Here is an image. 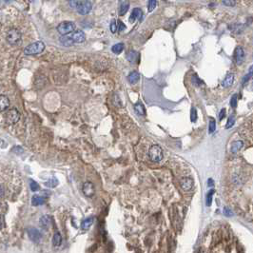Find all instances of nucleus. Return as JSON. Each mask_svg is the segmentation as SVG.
I'll use <instances>...</instances> for the list:
<instances>
[{"label":"nucleus","mask_w":253,"mask_h":253,"mask_svg":"<svg viewBox=\"0 0 253 253\" xmlns=\"http://www.w3.org/2000/svg\"><path fill=\"white\" fill-rule=\"evenodd\" d=\"M234 60L237 65H241L245 60V52L242 47H237L234 52Z\"/></svg>","instance_id":"nucleus-10"},{"label":"nucleus","mask_w":253,"mask_h":253,"mask_svg":"<svg viewBox=\"0 0 253 253\" xmlns=\"http://www.w3.org/2000/svg\"><path fill=\"white\" fill-rule=\"evenodd\" d=\"M126 59H128L130 63H136L138 62V59H139V53H136L134 51L132 52H130L126 55Z\"/></svg>","instance_id":"nucleus-20"},{"label":"nucleus","mask_w":253,"mask_h":253,"mask_svg":"<svg viewBox=\"0 0 253 253\" xmlns=\"http://www.w3.org/2000/svg\"><path fill=\"white\" fill-rule=\"evenodd\" d=\"M52 225V218L49 215H44L40 218V226L44 229H48Z\"/></svg>","instance_id":"nucleus-14"},{"label":"nucleus","mask_w":253,"mask_h":253,"mask_svg":"<svg viewBox=\"0 0 253 253\" xmlns=\"http://www.w3.org/2000/svg\"><path fill=\"white\" fill-rule=\"evenodd\" d=\"M140 80V73L138 72H131L129 75H128V81L134 85Z\"/></svg>","instance_id":"nucleus-16"},{"label":"nucleus","mask_w":253,"mask_h":253,"mask_svg":"<svg viewBox=\"0 0 253 253\" xmlns=\"http://www.w3.org/2000/svg\"><path fill=\"white\" fill-rule=\"evenodd\" d=\"M2 227H3V218L0 216V229L2 228Z\"/></svg>","instance_id":"nucleus-46"},{"label":"nucleus","mask_w":253,"mask_h":253,"mask_svg":"<svg viewBox=\"0 0 253 253\" xmlns=\"http://www.w3.org/2000/svg\"><path fill=\"white\" fill-rule=\"evenodd\" d=\"M45 49V44L42 41H36L33 42L30 45H28L25 50H24V53L26 55H35V54H39L41 53Z\"/></svg>","instance_id":"nucleus-1"},{"label":"nucleus","mask_w":253,"mask_h":253,"mask_svg":"<svg viewBox=\"0 0 253 253\" xmlns=\"http://www.w3.org/2000/svg\"><path fill=\"white\" fill-rule=\"evenodd\" d=\"M149 157L152 162H160L164 157L163 150L159 145H152L149 150Z\"/></svg>","instance_id":"nucleus-2"},{"label":"nucleus","mask_w":253,"mask_h":253,"mask_svg":"<svg viewBox=\"0 0 253 253\" xmlns=\"http://www.w3.org/2000/svg\"><path fill=\"white\" fill-rule=\"evenodd\" d=\"M62 243V236L59 232L54 233V235L53 237V245L54 247H59Z\"/></svg>","instance_id":"nucleus-23"},{"label":"nucleus","mask_w":253,"mask_h":253,"mask_svg":"<svg viewBox=\"0 0 253 253\" xmlns=\"http://www.w3.org/2000/svg\"><path fill=\"white\" fill-rule=\"evenodd\" d=\"M223 212H224V214H225V215L228 216V217L233 216V212H232V210H231L230 208H224Z\"/></svg>","instance_id":"nucleus-37"},{"label":"nucleus","mask_w":253,"mask_h":253,"mask_svg":"<svg viewBox=\"0 0 253 253\" xmlns=\"http://www.w3.org/2000/svg\"><path fill=\"white\" fill-rule=\"evenodd\" d=\"M28 235L30 237V239L34 243H38L42 238V234L40 233V231L34 228H31L28 229Z\"/></svg>","instance_id":"nucleus-8"},{"label":"nucleus","mask_w":253,"mask_h":253,"mask_svg":"<svg viewBox=\"0 0 253 253\" xmlns=\"http://www.w3.org/2000/svg\"><path fill=\"white\" fill-rule=\"evenodd\" d=\"M5 142L2 140V139H0V148H4L5 147Z\"/></svg>","instance_id":"nucleus-45"},{"label":"nucleus","mask_w":253,"mask_h":253,"mask_svg":"<svg viewBox=\"0 0 253 253\" xmlns=\"http://www.w3.org/2000/svg\"><path fill=\"white\" fill-rule=\"evenodd\" d=\"M4 194H5V189L3 186H0V199L3 198Z\"/></svg>","instance_id":"nucleus-43"},{"label":"nucleus","mask_w":253,"mask_h":253,"mask_svg":"<svg viewBox=\"0 0 253 253\" xmlns=\"http://www.w3.org/2000/svg\"><path fill=\"white\" fill-rule=\"evenodd\" d=\"M134 110H135V112L138 115H146V109H145L144 105L140 102L136 103L134 105Z\"/></svg>","instance_id":"nucleus-22"},{"label":"nucleus","mask_w":253,"mask_h":253,"mask_svg":"<svg viewBox=\"0 0 253 253\" xmlns=\"http://www.w3.org/2000/svg\"><path fill=\"white\" fill-rule=\"evenodd\" d=\"M93 222H94V218H93L92 216H91V217H89V218H87V219H85V220L82 222V224H81V228H82L83 230H88V229H89V228L92 226Z\"/></svg>","instance_id":"nucleus-17"},{"label":"nucleus","mask_w":253,"mask_h":253,"mask_svg":"<svg viewBox=\"0 0 253 253\" xmlns=\"http://www.w3.org/2000/svg\"><path fill=\"white\" fill-rule=\"evenodd\" d=\"M192 82H193V84L195 85L196 87H198V86L202 83V82H201V80L198 78V76H197L196 74L193 76V78H192Z\"/></svg>","instance_id":"nucleus-40"},{"label":"nucleus","mask_w":253,"mask_h":253,"mask_svg":"<svg viewBox=\"0 0 253 253\" xmlns=\"http://www.w3.org/2000/svg\"><path fill=\"white\" fill-rule=\"evenodd\" d=\"M76 9H77V12H78L80 14L86 15L91 11L92 5L90 1H88V0H84V1H80L78 3Z\"/></svg>","instance_id":"nucleus-6"},{"label":"nucleus","mask_w":253,"mask_h":253,"mask_svg":"<svg viewBox=\"0 0 253 253\" xmlns=\"http://www.w3.org/2000/svg\"><path fill=\"white\" fill-rule=\"evenodd\" d=\"M130 8V3L129 2H124L121 4L120 8H119V15H124L126 14V12L129 11Z\"/></svg>","instance_id":"nucleus-25"},{"label":"nucleus","mask_w":253,"mask_h":253,"mask_svg":"<svg viewBox=\"0 0 253 253\" xmlns=\"http://www.w3.org/2000/svg\"><path fill=\"white\" fill-rule=\"evenodd\" d=\"M237 99H238V96L237 94H234L230 99V106L232 108H236L237 107Z\"/></svg>","instance_id":"nucleus-33"},{"label":"nucleus","mask_w":253,"mask_h":253,"mask_svg":"<svg viewBox=\"0 0 253 253\" xmlns=\"http://www.w3.org/2000/svg\"><path fill=\"white\" fill-rule=\"evenodd\" d=\"M233 81H234V74H233V73H229V74H228V75L226 76V78L224 79L222 85H223V87L228 88V87H230V86L233 84Z\"/></svg>","instance_id":"nucleus-19"},{"label":"nucleus","mask_w":253,"mask_h":253,"mask_svg":"<svg viewBox=\"0 0 253 253\" xmlns=\"http://www.w3.org/2000/svg\"><path fill=\"white\" fill-rule=\"evenodd\" d=\"M6 1H7V2H8V1H11V0H6Z\"/></svg>","instance_id":"nucleus-47"},{"label":"nucleus","mask_w":253,"mask_h":253,"mask_svg":"<svg viewBox=\"0 0 253 253\" xmlns=\"http://www.w3.org/2000/svg\"><path fill=\"white\" fill-rule=\"evenodd\" d=\"M21 33L17 29H12L7 33V41L11 45H16L21 40Z\"/></svg>","instance_id":"nucleus-3"},{"label":"nucleus","mask_w":253,"mask_h":253,"mask_svg":"<svg viewBox=\"0 0 253 253\" xmlns=\"http://www.w3.org/2000/svg\"><path fill=\"white\" fill-rule=\"evenodd\" d=\"M60 43H61L62 45L66 46V47H70V46H72V45L73 44V41H72V39L71 35L66 34V35H63V36L60 38Z\"/></svg>","instance_id":"nucleus-21"},{"label":"nucleus","mask_w":253,"mask_h":253,"mask_svg":"<svg viewBox=\"0 0 253 253\" xmlns=\"http://www.w3.org/2000/svg\"><path fill=\"white\" fill-rule=\"evenodd\" d=\"M20 119V113L16 109H12L9 110L5 115V120L6 123L9 125H14L15 123H17Z\"/></svg>","instance_id":"nucleus-5"},{"label":"nucleus","mask_w":253,"mask_h":253,"mask_svg":"<svg viewBox=\"0 0 253 253\" xmlns=\"http://www.w3.org/2000/svg\"><path fill=\"white\" fill-rule=\"evenodd\" d=\"M30 1H33V0H30Z\"/></svg>","instance_id":"nucleus-48"},{"label":"nucleus","mask_w":253,"mask_h":253,"mask_svg":"<svg viewBox=\"0 0 253 253\" xmlns=\"http://www.w3.org/2000/svg\"><path fill=\"white\" fill-rule=\"evenodd\" d=\"M46 186L49 187V188H55L57 185H58V180L55 178V177H53L49 180L48 182H46Z\"/></svg>","instance_id":"nucleus-26"},{"label":"nucleus","mask_w":253,"mask_h":253,"mask_svg":"<svg viewBox=\"0 0 253 253\" xmlns=\"http://www.w3.org/2000/svg\"><path fill=\"white\" fill-rule=\"evenodd\" d=\"M117 30L119 32H123L126 30V25L122 21H117Z\"/></svg>","instance_id":"nucleus-38"},{"label":"nucleus","mask_w":253,"mask_h":253,"mask_svg":"<svg viewBox=\"0 0 253 253\" xmlns=\"http://www.w3.org/2000/svg\"><path fill=\"white\" fill-rule=\"evenodd\" d=\"M71 37L73 43H83L86 40V35L83 31L72 32V33L71 34Z\"/></svg>","instance_id":"nucleus-11"},{"label":"nucleus","mask_w":253,"mask_h":253,"mask_svg":"<svg viewBox=\"0 0 253 253\" xmlns=\"http://www.w3.org/2000/svg\"><path fill=\"white\" fill-rule=\"evenodd\" d=\"M243 147H244V143H243L241 140H236L234 142H232L231 148H230V151L232 153H237Z\"/></svg>","instance_id":"nucleus-15"},{"label":"nucleus","mask_w":253,"mask_h":253,"mask_svg":"<svg viewBox=\"0 0 253 253\" xmlns=\"http://www.w3.org/2000/svg\"><path fill=\"white\" fill-rule=\"evenodd\" d=\"M208 187H213L214 186V181L211 178H209L208 180Z\"/></svg>","instance_id":"nucleus-44"},{"label":"nucleus","mask_w":253,"mask_h":253,"mask_svg":"<svg viewBox=\"0 0 253 253\" xmlns=\"http://www.w3.org/2000/svg\"><path fill=\"white\" fill-rule=\"evenodd\" d=\"M123 50H124V44H123V43H117V44L113 45L112 48H111L112 53H115V54H119V53H121L123 52Z\"/></svg>","instance_id":"nucleus-24"},{"label":"nucleus","mask_w":253,"mask_h":253,"mask_svg":"<svg viewBox=\"0 0 253 253\" xmlns=\"http://www.w3.org/2000/svg\"><path fill=\"white\" fill-rule=\"evenodd\" d=\"M142 15H143V13H142V10L140 8H134L131 12V14L130 16V23H134L136 19H140L142 18Z\"/></svg>","instance_id":"nucleus-12"},{"label":"nucleus","mask_w":253,"mask_h":253,"mask_svg":"<svg viewBox=\"0 0 253 253\" xmlns=\"http://www.w3.org/2000/svg\"><path fill=\"white\" fill-rule=\"evenodd\" d=\"M82 190H83V193L87 197H92L94 195V193H95L94 185L91 182H86L83 185Z\"/></svg>","instance_id":"nucleus-7"},{"label":"nucleus","mask_w":253,"mask_h":253,"mask_svg":"<svg viewBox=\"0 0 253 253\" xmlns=\"http://www.w3.org/2000/svg\"><path fill=\"white\" fill-rule=\"evenodd\" d=\"M251 77H252V67L249 68V72L244 77V79H243V85H245L247 82H248Z\"/></svg>","instance_id":"nucleus-32"},{"label":"nucleus","mask_w":253,"mask_h":253,"mask_svg":"<svg viewBox=\"0 0 253 253\" xmlns=\"http://www.w3.org/2000/svg\"><path fill=\"white\" fill-rule=\"evenodd\" d=\"M68 2H69V5L72 8H76L78 3L80 2V0H68Z\"/></svg>","instance_id":"nucleus-39"},{"label":"nucleus","mask_w":253,"mask_h":253,"mask_svg":"<svg viewBox=\"0 0 253 253\" xmlns=\"http://www.w3.org/2000/svg\"><path fill=\"white\" fill-rule=\"evenodd\" d=\"M223 3L228 7H234L236 5V0H223Z\"/></svg>","instance_id":"nucleus-34"},{"label":"nucleus","mask_w":253,"mask_h":253,"mask_svg":"<svg viewBox=\"0 0 253 253\" xmlns=\"http://www.w3.org/2000/svg\"><path fill=\"white\" fill-rule=\"evenodd\" d=\"M215 130H216V122H215V120L211 118L209 121V124H208V132L211 134L215 131Z\"/></svg>","instance_id":"nucleus-27"},{"label":"nucleus","mask_w":253,"mask_h":253,"mask_svg":"<svg viewBox=\"0 0 253 253\" xmlns=\"http://www.w3.org/2000/svg\"><path fill=\"white\" fill-rule=\"evenodd\" d=\"M30 187H31V189L33 191H37L38 189H39V186H38V184L35 181H33V180L30 183Z\"/></svg>","instance_id":"nucleus-35"},{"label":"nucleus","mask_w":253,"mask_h":253,"mask_svg":"<svg viewBox=\"0 0 253 253\" xmlns=\"http://www.w3.org/2000/svg\"><path fill=\"white\" fill-rule=\"evenodd\" d=\"M12 151H13V152H16V153H18V154H20V153L23 152V150H22L20 147H14V148L12 150Z\"/></svg>","instance_id":"nucleus-42"},{"label":"nucleus","mask_w":253,"mask_h":253,"mask_svg":"<svg viewBox=\"0 0 253 253\" xmlns=\"http://www.w3.org/2000/svg\"><path fill=\"white\" fill-rule=\"evenodd\" d=\"M156 6H157V1H156V0H150L149 3H148V11L150 13L152 12L153 10L156 8Z\"/></svg>","instance_id":"nucleus-29"},{"label":"nucleus","mask_w":253,"mask_h":253,"mask_svg":"<svg viewBox=\"0 0 253 253\" xmlns=\"http://www.w3.org/2000/svg\"><path fill=\"white\" fill-rule=\"evenodd\" d=\"M214 192H215V190L214 189H211L208 192V195H207V206L208 207H210L211 206V203H212V196H213V194Z\"/></svg>","instance_id":"nucleus-28"},{"label":"nucleus","mask_w":253,"mask_h":253,"mask_svg":"<svg viewBox=\"0 0 253 253\" xmlns=\"http://www.w3.org/2000/svg\"><path fill=\"white\" fill-rule=\"evenodd\" d=\"M235 124V117L233 115H230L228 117V120L227 122V126H226V129H230L231 126H233V125Z\"/></svg>","instance_id":"nucleus-31"},{"label":"nucleus","mask_w":253,"mask_h":253,"mask_svg":"<svg viewBox=\"0 0 253 253\" xmlns=\"http://www.w3.org/2000/svg\"><path fill=\"white\" fill-rule=\"evenodd\" d=\"M120 1H121V0H120Z\"/></svg>","instance_id":"nucleus-49"},{"label":"nucleus","mask_w":253,"mask_h":253,"mask_svg":"<svg viewBox=\"0 0 253 253\" xmlns=\"http://www.w3.org/2000/svg\"><path fill=\"white\" fill-rule=\"evenodd\" d=\"M75 29V25L72 22L70 21H65L60 23L57 26V31L60 34L62 35H66V34H70L71 33H72Z\"/></svg>","instance_id":"nucleus-4"},{"label":"nucleus","mask_w":253,"mask_h":253,"mask_svg":"<svg viewBox=\"0 0 253 253\" xmlns=\"http://www.w3.org/2000/svg\"><path fill=\"white\" fill-rule=\"evenodd\" d=\"M193 185H194V181L190 177H184V178H182L180 180V186H181V188L184 190H186V191L190 190L192 189V187H193Z\"/></svg>","instance_id":"nucleus-9"},{"label":"nucleus","mask_w":253,"mask_h":253,"mask_svg":"<svg viewBox=\"0 0 253 253\" xmlns=\"http://www.w3.org/2000/svg\"><path fill=\"white\" fill-rule=\"evenodd\" d=\"M110 28H111V31L112 33H116V31H117V23H116L115 20H112V21H111Z\"/></svg>","instance_id":"nucleus-36"},{"label":"nucleus","mask_w":253,"mask_h":253,"mask_svg":"<svg viewBox=\"0 0 253 253\" xmlns=\"http://www.w3.org/2000/svg\"><path fill=\"white\" fill-rule=\"evenodd\" d=\"M226 116V109H222L220 113H219V120H223V118Z\"/></svg>","instance_id":"nucleus-41"},{"label":"nucleus","mask_w":253,"mask_h":253,"mask_svg":"<svg viewBox=\"0 0 253 253\" xmlns=\"http://www.w3.org/2000/svg\"><path fill=\"white\" fill-rule=\"evenodd\" d=\"M197 110L195 108H192L191 109V111H190V120L191 122H196L197 121Z\"/></svg>","instance_id":"nucleus-30"},{"label":"nucleus","mask_w":253,"mask_h":253,"mask_svg":"<svg viewBox=\"0 0 253 253\" xmlns=\"http://www.w3.org/2000/svg\"><path fill=\"white\" fill-rule=\"evenodd\" d=\"M10 106V100L6 95H0V112L8 110Z\"/></svg>","instance_id":"nucleus-13"},{"label":"nucleus","mask_w":253,"mask_h":253,"mask_svg":"<svg viewBox=\"0 0 253 253\" xmlns=\"http://www.w3.org/2000/svg\"><path fill=\"white\" fill-rule=\"evenodd\" d=\"M46 202V199L42 196H38V195H34L32 199V204L33 206H41V205H44Z\"/></svg>","instance_id":"nucleus-18"}]
</instances>
